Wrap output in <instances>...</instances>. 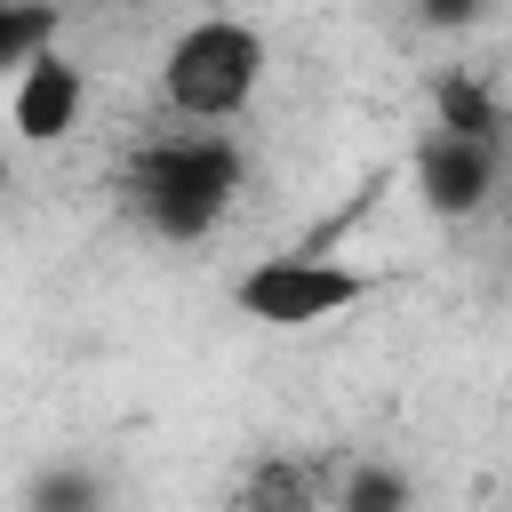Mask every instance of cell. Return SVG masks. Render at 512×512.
<instances>
[{
    "instance_id": "277c9868",
    "label": "cell",
    "mask_w": 512,
    "mask_h": 512,
    "mask_svg": "<svg viewBox=\"0 0 512 512\" xmlns=\"http://www.w3.org/2000/svg\"><path fill=\"white\" fill-rule=\"evenodd\" d=\"M496 184V136H464V128H440L424 152H416V192L432 216H472Z\"/></svg>"
},
{
    "instance_id": "52a82bcc",
    "label": "cell",
    "mask_w": 512,
    "mask_h": 512,
    "mask_svg": "<svg viewBox=\"0 0 512 512\" xmlns=\"http://www.w3.org/2000/svg\"><path fill=\"white\" fill-rule=\"evenodd\" d=\"M56 16L48 8H24V0H0V64H24L32 48H48Z\"/></svg>"
},
{
    "instance_id": "3957f363",
    "label": "cell",
    "mask_w": 512,
    "mask_h": 512,
    "mask_svg": "<svg viewBox=\"0 0 512 512\" xmlns=\"http://www.w3.org/2000/svg\"><path fill=\"white\" fill-rule=\"evenodd\" d=\"M368 296V272H344L328 256H272L256 272H240L232 304L264 328H312V320H336Z\"/></svg>"
},
{
    "instance_id": "30bf717a",
    "label": "cell",
    "mask_w": 512,
    "mask_h": 512,
    "mask_svg": "<svg viewBox=\"0 0 512 512\" xmlns=\"http://www.w3.org/2000/svg\"><path fill=\"white\" fill-rule=\"evenodd\" d=\"M0 192H8V168H0Z\"/></svg>"
},
{
    "instance_id": "ba28073f",
    "label": "cell",
    "mask_w": 512,
    "mask_h": 512,
    "mask_svg": "<svg viewBox=\"0 0 512 512\" xmlns=\"http://www.w3.org/2000/svg\"><path fill=\"white\" fill-rule=\"evenodd\" d=\"M344 504H352V512H376V504H408V480H392V472H360V480L344 488Z\"/></svg>"
},
{
    "instance_id": "9c48e42d",
    "label": "cell",
    "mask_w": 512,
    "mask_h": 512,
    "mask_svg": "<svg viewBox=\"0 0 512 512\" xmlns=\"http://www.w3.org/2000/svg\"><path fill=\"white\" fill-rule=\"evenodd\" d=\"M416 16H424V24H456V32H464V24L480 16V0H424Z\"/></svg>"
},
{
    "instance_id": "6da1fadb",
    "label": "cell",
    "mask_w": 512,
    "mask_h": 512,
    "mask_svg": "<svg viewBox=\"0 0 512 512\" xmlns=\"http://www.w3.org/2000/svg\"><path fill=\"white\" fill-rule=\"evenodd\" d=\"M240 192V152L224 136H168L136 160L128 200L160 240H208Z\"/></svg>"
},
{
    "instance_id": "5b68a950",
    "label": "cell",
    "mask_w": 512,
    "mask_h": 512,
    "mask_svg": "<svg viewBox=\"0 0 512 512\" xmlns=\"http://www.w3.org/2000/svg\"><path fill=\"white\" fill-rule=\"evenodd\" d=\"M80 104H88V80L64 48H32L24 56V80H16V136L24 144H56L64 128H80Z\"/></svg>"
},
{
    "instance_id": "8992f818",
    "label": "cell",
    "mask_w": 512,
    "mask_h": 512,
    "mask_svg": "<svg viewBox=\"0 0 512 512\" xmlns=\"http://www.w3.org/2000/svg\"><path fill=\"white\" fill-rule=\"evenodd\" d=\"M440 128H464V136H496L504 128V112H496V96L480 88V80H440Z\"/></svg>"
},
{
    "instance_id": "7a4b0ae2",
    "label": "cell",
    "mask_w": 512,
    "mask_h": 512,
    "mask_svg": "<svg viewBox=\"0 0 512 512\" xmlns=\"http://www.w3.org/2000/svg\"><path fill=\"white\" fill-rule=\"evenodd\" d=\"M256 80H264V40H256L248 24H232V16H208V24L176 32V48H168V64H160V96H168V112H184V120H224V112H240V104L256 96Z\"/></svg>"
}]
</instances>
